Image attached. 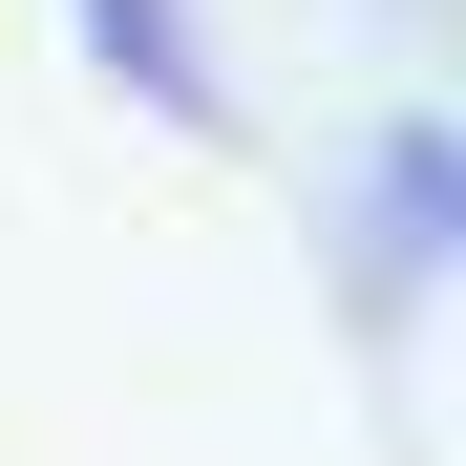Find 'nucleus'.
Instances as JSON below:
<instances>
[{
  "mask_svg": "<svg viewBox=\"0 0 466 466\" xmlns=\"http://www.w3.org/2000/svg\"><path fill=\"white\" fill-rule=\"evenodd\" d=\"M445 212H466V148L403 127V148H381V191H360V297H424V276H445Z\"/></svg>",
  "mask_w": 466,
  "mask_h": 466,
  "instance_id": "obj_2",
  "label": "nucleus"
},
{
  "mask_svg": "<svg viewBox=\"0 0 466 466\" xmlns=\"http://www.w3.org/2000/svg\"><path fill=\"white\" fill-rule=\"evenodd\" d=\"M86 64H106L148 127H233V86H212V22H191V0H86Z\"/></svg>",
  "mask_w": 466,
  "mask_h": 466,
  "instance_id": "obj_1",
  "label": "nucleus"
}]
</instances>
